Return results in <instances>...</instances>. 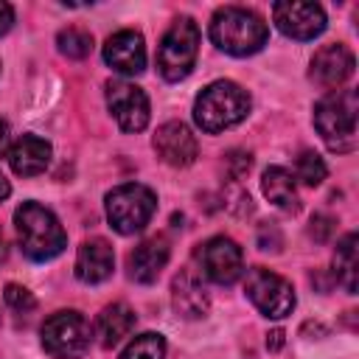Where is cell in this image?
I'll return each mask as SVG.
<instances>
[{"label": "cell", "mask_w": 359, "mask_h": 359, "mask_svg": "<svg viewBox=\"0 0 359 359\" xmlns=\"http://www.w3.org/2000/svg\"><path fill=\"white\" fill-rule=\"evenodd\" d=\"M266 22L241 6H224L210 20V39L219 50L230 56H250L266 45Z\"/></svg>", "instance_id": "cell-1"}, {"label": "cell", "mask_w": 359, "mask_h": 359, "mask_svg": "<svg viewBox=\"0 0 359 359\" xmlns=\"http://www.w3.org/2000/svg\"><path fill=\"white\" fill-rule=\"evenodd\" d=\"M14 227H17L20 247L31 261H50L67 244V236L59 219L39 202H22L14 210Z\"/></svg>", "instance_id": "cell-2"}, {"label": "cell", "mask_w": 359, "mask_h": 359, "mask_svg": "<svg viewBox=\"0 0 359 359\" xmlns=\"http://www.w3.org/2000/svg\"><path fill=\"white\" fill-rule=\"evenodd\" d=\"M250 112V95L236 81H213L194 101V121L202 132H224L241 123Z\"/></svg>", "instance_id": "cell-3"}, {"label": "cell", "mask_w": 359, "mask_h": 359, "mask_svg": "<svg viewBox=\"0 0 359 359\" xmlns=\"http://www.w3.org/2000/svg\"><path fill=\"white\" fill-rule=\"evenodd\" d=\"M356 90H331L314 107V126L334 151H351L356 143Z\"/></svg>", "instance_id": "cell-4"}, {"label": "cell", "mask_w": 359, "mask_h": 359, "mask_svg": "<svg viewBox=\"0 0 359 359\" xmlns=\"http://www.w3.org/2000/svg\"><path fill=\"white\" fill-rule=\"evenodd\" d=\"M199 53V28L191 17H180L163 34L157 48V67L165 81H180L191 73Z\"/></svg>", "instance_id": "cell-5"}, {"label": "cell", "mask_w": 359, "mask_h": 359, "mask_svg": "<svg viewBox=\"0 0 359 359\" xmlns=\"http://www.w3.org/2000/svg\"><path fill=\"white\" fill-rule=\"evenodd\" d=\"M154 210H157V196L151 188L140 182H126L107 194V219L123 236L140 233L154 216Z\"/></svg>", "instance_id": "cell-6"}, {"label": "cell", "mask_w": 359, "mask_h": 359, "mask_svg": "<svg viewBox=\"0 0 359 359\" xmlns=\"http://www.w3.org/2000/svg\"><path fill=\"white\" fill-rule=\"evenodd\" d=\"M93 328L79 311H56L42 325V348L56 359H79L90 351Z\"/></svg>", "instance_id": "cell-7"}, {"label": "cell", "mask_w": 359, "mask_h": 359, "mask_svg": "<svg viewBox=\"0 0 359 359\" xmlns=\"http://www.w3.org/2000/svg\"><path fill=\"white\" fill-rule=\"evenodd\" d=\"M244 292L250 297V303L269 320H280L286 314H292L294 309V289L286 278L264 269V266H255L247 272V280H244Z\"/></svg>", "instance_id": "cell-8"}, {"label": "cell", "mask_w": 359, "mask_h": 359, "mask_svg": "<svg viewBox=\"0 0 359 359\" xmlns=\"http://www.w3.org/2000/svg\"><path fill=\"white\" fill-rule=\"evenodd\" d=\"M196 261H199L202 275L222 286H230L233 280H238V275L244 269L241 247L227 236H213L205 244H199Z\"/></svg>", "instance_id": "cell-9"}, {"label": "cell", "mask_w": 359, "mask_h": 359, "mask_svg": "<svg viewBox=\"0 0 359 359\" xmlns=\"http://www.w3.org/2000/svg\"><path fill=\"white\" fill-rule=\"evenodd\" d=\"M272 20L280 28V34L292 36V39H314L325 31V11L320 3H297V0H286V3H275L272 6Z\"/></svg>", "instance_id": "cell-10"}, {"label": "cell", "mask_w": 359, "mask_h": 359, "mask_svg": "<svg viewBox=\"0 0 359 359\" xmlns=\"http://www.w3.org/2000/svg\"><path fill=\"white\" fill-rule=\"evenodd\" d=\"M107 107L123 132H140L149 123V98L137 84L109 81L107 84Z\"/></svg>", "instance_id": "cell-11"}, {"label": "cell", "mask_w": 359, "mask_h": 359, "mask_svg": "<svg viewBox=\"0 0 359 359\" xmlns=\"http://www.w3.org/2000/svg\"><path fill=\"white\" fill-rule=\"evenodd\" d=\"M353 76V53L342 45V42H331V45H323L314 59H311V70H309V79L323 87V90H334L339 84H345L348 79Z\"/></svg>", "instance_id": "cell-12"}, {"label": "cell", "mask_w": 359, "mask_h": 359, "mask_svg": "<svg viewBox=\"0 0 359 359\" xmlns=\"http://www.w3.org/2000/svg\"><path fill=\"white\" fill-rule=\"evenodd\" d=\"M104 62L123 73V76H137L146 70V45L143 36L132 28L115 31L107 42H104Z\"/></svg>", "instance_id": "cell-13"}, {"label": "cell", "mask_w": 359, "mask_h": 359, "mask_svg": "<svg viewBox=\"0 0 359 359\" xmlns=\"http://www.w3.org/2000/svg\"><path fill=\"white\" fill-rule=\"evenodd\" d=\"M154 151L160 154L163 163L174 165V168H185L196 160L199 154V143L194 137V132L180 123V121H168L157 129L154 135Z\"/></svg>", "instance_id": "cell-14"}, {"label": "cell", "mask_w": 359, "mask_h": 359, "mask_svg": "<svg viewBox=\"0 0 359 359\" xmlns=\"http://www.w3.org/2000/svg\"><path fill=\"white\" fill-rule=\"evenodd\" d=\"M168 241L163 236H151L146 241H140L129 258H126V266H129V278L137 280V283H151L157 280V275L163 272V266L168 264Z\"/></svg>", "instance_id": "cell-15"}, {"label": "cell", "mask_w": 359, "mask_h": 359, "mask_svg": "<svg viewBox=\"0 0 359 359\" xmlns=\"http://www.w3.org/2000/svg\"><path fill=\"white\" fill-rule=\"evenodd\" d=\"M171 303H174V311L185 320L205 317L210 300H208V292L202 286V278L191 269H180L171 280Z\"/></svg>", "instance_id": "cell-16"}, {"label": "cell", "mask_w": 359, "mask_h": 359, "mask_svg": "<svg viewBox=\"0 0 359 359\" xmlns=\"http://www.w3.org/2000/svg\"><path fill=\"white\" fill-rule=\"evenodd\" d=\"M6 157H8V165H11L14 174H20V177H36L50 163V143L42 140V137H36V135H22V137H17L8 146Z\"/></svg>", "instance_id": "cell-17"}, {"label": "cell", "mask_w": 359, "mask_h": 359, "mask_svg": "<svg viewBox=\"0 0 359 359\" xmlns=\"http://www.w3.org/2000/svg\"><path fill=\"white\" fill-rule=\"evenodd\" d=\"M115 252L104 238H90L76 252V278L84 283H101L112 275Z\"/></svg>", "instance_id": "cell-18"}, {"label": "cell", "mask_w": 359, "mask_h": 359, "mask_svg": "<svg viewBox=\"0 0 359 359\" xmlns=\"http://www.w3.org/2000/svg\"><path fill=\"white\" fill-rule=\"evenodd\" d=\"M132 328H135V311L129 306H123V303H112L98 314L93 334L98 337V342L104 348H115L123 337L132 334Z\"/></svg>", "instance_id": "cell-19"}, {"label": "cell", "mask_w": 359, "mask_h": 359, "mask_svg": "<svg viewBox=\"0 0 359 359\" xmlns=\"http://www.w3.org/2000/svg\"><path fill=\"white\" fill-rule=\"evenodd\" d=\"M261 188H264V196L278 205L280 210L286 213H297L300 210V199H297V188H294V180L286 168L280 165H269L261 177Z\"/></svg>", "instance_id": "cell-20"}, {"label": "cell", "mask_w": 359, "mask_h": 359, "mask_svg": "<svg viewBox=\"0 0 359 359\" xmlns=\"http://www.w3.org/2000/svg\"><path fill=\"white\" fill-rule=\"evenodd\" d=\"M356 233H348L334 252V269H337V280L345 286V292H356Z\"/></svg>", "instance_id": "cell-21"}, {"label": "cell", "mask_w": 359, "mask_h": 359, "mask_svg": "<svg viewBox=\"0 0 359 359\" xmlns=\"http://www.w3.org/2000/svg\"><path fill=\"white\" fill-rule=\"evenodd\" d=\"M121 359H165V339L151 331L140 334L123 348Z\"/></svg>", "instance_id": "cell-22"}, {"label": "cell", "mask_w": 359, "mask_h": 359, "mask_svg": "<svg viewBox=\"0 0 359 359\" xmlns=\"http://www.w3.org/2000/svg\"><path fill=\"white\" fill-rule=\"evenodd\" d=\"M59 53H65L67 59H84L93 50V36L81 28H62L56 36Z\"/></svg>", "instance_id": "cell-23"}, {"label": "cell", "mask_w": 359, "mask_h": 359, "mask_svg": "<svg viewBox=\"0 0 359 359\" xmlns=\"http://www.w3.org/2000/svg\"><path fill=\"white\" fill-rule=\"evenodd\" d=\"M294 174H297V180L303 185L314 188V185H320L325 180L328 168H325V163H323V157L317 151H300V157L294 160Z\"/></svg>", "instance_id": "cell-24"}, {"label": "cell", "mask_w": 359, "mask_h": 359, "mask_svg": "<svg viewBox=\"0 0 359 359\" xmlns=\"http://www.w3.org/2000/svg\"><path fill=\"white\" fill-rule=\"evenodd\" d=\"M3 300H6V306H8L11 311H17V314H31V311L36 309L34 294H31L25 286H17V283H8V286L3 289Z\"/></svg>", "instance_id": "cell-25"}, {"label": "cell", "mask_w": 359, "mask_h": 359, "mask_svg": "<svg viewBox=\"0 0 359 359\" xmlns=\"http://www.w3.org/2000/svg\"><path fill=\"white\" fill-rule=\"evenodd\" d=\"M258 247L264 250V252H278L280 247H283V236H280V230H278V224H272V222H264L261 227H258Z\"/></svg>", "instance_id": "cell-26"}, {"label": "cell", "mask_w": 359, "mask_h": 359, "mask_svg": "<svg viewBox=\"0 0 359 359\" xmlns=\"http://www.w3.org/2000/svg\"><path fill=\"white\" fill-rule=\"evenodd\" d=\"M331 230H334V219H331V216H325V213H317V216L311 219V227H309V233H311V238H314V241H328Z\"/></svg>", "instance_id": "cell-27"}, {"label": "cell", "mask_w": 359, "mask_h": 359, "mask_svg": "<svg viewBox=\"0 0 359 359\" xmlns=\"http://www.w3.org/2000/svg\"><path fill=\"white\" fill-rule=\"evenodd\" d=\"M227 165H233V180H238V177H244V174L250 171L252 160H250V154H244V151H230V154H227Z\"/></svg>", "instance_id": "cell-28"}, {"label": "cell", "mask_w": 359, "mask_h": 359, "mask_svg": "<svg viewBox=\"0 0 359 359\" xmlns=\"http://www.w3.org/2000/svg\"><path fill=\"white\" fill-rule=\"evenodd\" d=\"M14 22V8L8 3H0V34H6Z\"/></svg>", "instance_id": "cell-29"}, {"label": "cell", "mask_w": 359, "mask_h": 359, "mask_svg": "<svg viewBox=\"0 0 359 359\" xmlns=\"http://www.w3.org/2000/svg\"><path fill=\"white\" fill-rule=\"evenodd\" d=\"M280 345H283V331H272V334L266 337V348H269V351H278Z\"/></svg>", "instance_id": "cell-30"}, {"label": "cell", "mask_w": 359, "mask_h": 359, "mask_svg": "<svg viewBox=\"0 0 359 359\" xmlns=\"http://www.w3.org/2000/svg\"><path fill=\"white\" fill-rule=\"evenodd\" d=\"M6 146H8V123L0 118V154L6 151Z\"/></svg>", "instance_id": "cell-31"}, {"label": "cell", "mask_w": 359, "mask_h": 359, "mask_svg": "<svg viewBox=\"0 0 359 359\" xmlns=\"http://www.w3.org/2000/svg\"><path fill=\"white\" fill-rule=\"evenodd\" d=\"M8 194H11V185H8V180H6L3 174H0V202H3V199H6Z\"/></svg>", "instance_id": "cell-32"}, {"label": "cell", "mask_w": 359, "mask_h": 359, "mask_svg": "<svg viewBox=\"0 0 359 359\" xmlns=\"http://www.w3.org/2000/svg\"><path fill=\"white\" fill-rule=\"evenodd\" d=\"M8 255V244H6V236H3V227H0V261H6Z\"/></svg>", "instance_id": "cell-33"}]
</instances>
